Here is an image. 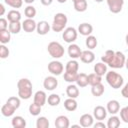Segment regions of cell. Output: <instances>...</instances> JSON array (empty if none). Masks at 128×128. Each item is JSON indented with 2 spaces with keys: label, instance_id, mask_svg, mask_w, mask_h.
<instances>
[{
  "label": "cell",
  "instance_id": "cell-12",
  "mask_svg": "<svg viewBox=\"0 0 128 128\" xmlns=\"http://www.w3.org/2000/svg\"><path fill=\"white\" fill-rule=\"evenodd\" d=\"M36 28H37V23L31 18L25 19L22 23V29L27 33L33 32L34 30H36Z\"/></svg>",
  "mask_w": 128,
  "mask_h": 128
},
{
  "label": "cell",
  "instance_id": "cell-48",
  "mask_svg": "<svg viewBox=\"0 0 128 128\" xmlns=\"http://www.w3.org/2000/svg\"><path fill=\"white\" fill-rule=\"evenodd\" d=\"M4 13H5V7L3 4H0V15L2 16Z\"/></svg>",
  "mask_w": 128,
  "mask_h": 128
},
{
  "label": "cell",
  "instance_id": "cell-1",
  "mask_svg": "<svg viewBox=\"0 0 128 128\" xmlns=\"http://www.w3.org/2000/svg\"><path fill=\"white\" fill-rule=\"evenodd\" d=\"M18 96L21 99L27 100L32 96V83L27 78H22L17 82Z\"/></svg>",
  "mask_w": 128,
  "mask_h": 128
},
{
  "label": "cell",
  "instance_id": "cell-9",
  "mask_svg": "<svg viewBox=\"0 0 128 128\" xmlns=\"http://www.w3.org/2000/svg\"><path fill=\"white\" fill-rule=\"evenodd\" d=\"M57 86H58V80L56 79V77L54 75L47 76L43 81V87L48 91H52V90L56 89Z\"/></svg>",
  "mask_w": 128,
  "mask_h": 128
},
{
  "label": "cell",
  "instance_id": "cell-11",
  "mask_svg": "<svg viewBox=\"0 0 128 128\" xmlns=\"http://www.w3.org/2000/svg\"><path fill=\"white\" fill-rule=\"evenodd\" d=\"M107 113H108L107 112V109L104 108L103 106H100V105L96 106L94 108V110H93V116H94V118L96 120H99V121L104 120L106 118V116H107Z\"/></svg>",
  "mask_w": 128,
  "mask_h": 128
},
{
  "label": "cell",
  "instance_id": "cell-13",
  "mask_svg": "<svg viewBox=\"0 0 128 128\" xmlns=\"http://www.w3.org/2000/svg\"><path fill=\"white\" fill-rule=\"evenodd\" d=\"M54 124L56 128H68L70 126V121L67 116L60 115L55 119Z\"/></svg>",
  "mask_w": 128,
  "mask_h": 128
},
{
  "label": "cell",
  "instance_id": "cell-43",
  "mask_svg": "<svg viewBox=\"0 0 128 128\" xmlns=\"http://www.w3.org/2000/svg\"><path fill=\"white\" fill-rule=\"evenodd\" d=\"M9 49L4 45V44H1L0 45V57L2 59H5L9 56Z\"/></svg>",
  "mask_w": 128,
  "mask_h": 128
},
{
  "label": "cell",
  "instance_id": "cell-4",
  "mask_svg": "<svg viewBox=\"0 0 128 128\" xmlns=\"http://www.w3.org/2000/svg\"><path fill=\"white\" fill-rule=\"evenodd\" d=\"M47 50H48V53L50 54V56L55 59L61 58L65 53L64 47L59 42H56V41L50 42L47 46Z\"/></svg>",
  "mask_w": 128,
  "mask_h": 128
},
{
  "label": "cell",
  "instance_id": "cell-17",
  "mask_svg": "<svg viewBox=\"0 0 128 128\" xmlns=\"http://www.w3.org/2000/svg\"><path fill=\"white\" fill-rule=\"evenodd\" d=\"M106 109H107V112L114 115L116 113L119 112L120 110V104L117 100H110L108 103H107V106H106Z\"/></svg>",
  "mask_w": 128,
  "mask_h": 128
},
{
  "label": "cell",
  "instance_id": "cell-50",
  "mask_svg": "<svg viewBox=\"0 0 128 128\" xmlns=\"http://www.w3.org/2000/svg\"><path fill=\"white\" fill-rule=\"evenodd\" d=\"M125 66H126V68L128 69V58H127L126 61H125Z\"/></svg>",
  "mask_w": 128,
  "mask_h": 128
},
{
  "label": "cell",
  "instance_id": "cell-47",
  "mask_svg": "<svg viewBox=\"0 0 128 128\" xmlns=\"http://www.w3.org/2000/svg\"><path fill=\"white\" fill-rule=\"evenodd\" d=\"M40 2H41L42 5H44V6H49V5L52 4L53 0H40Z\"/></svg>",
  "mask_w": 128,
  "mask_h": 128
},
{
  "label": "cell",
  "instance_id": "cell-37",
  "mask_svg": "<svg viewBox=\"0 0 128 128\" xmlns=\"http://www.w3.org/2000/svg\"><path fill=\"white\" fill-rule=\"evenodd\" d=\"M36 13H37L36 8H35L34 6H32V5H28V6L25 8V10H24V14H25V16H26L27 18L33 19V18L36 16Z\"/></svg>",
  "mask_w": 128,
  "mask_h": 128
},
{
  "label": "cell",
  "instance_id": "cell-54",
  "mask_svg": "<svg viewBox=\"0 0 128 128\" xmlns=\"http://www.w3.org/2000/svg\"><path fill=\"white\" fill-rule=\"evenodd\" d=\"M95 1H96V2H98V3H101L103 0H95Z\"/></svg>",
  "mask_w": 128,
  "mask_h": 128
},
{
  "label": "cell",
  "instance_id": "cell-46",
  "mask_svg": "<svg viewBox=\"0 0 128 128\" xmlns=\"http://www.w3.org/2000/svg\"><path fill=\"white\" fill-rule=\"evenodd\" d=\"M106 127H107V125H105L101 121H99V122H97V123L94 124V128H106Z\"/></svg>",
  "mask_w": 128,
  "mask_h": 128
},
{
  "label": "cell",
  "instance_id": "cell-30",
  "mask_svg": "<svg viewBox=\"0 0 128 128\" xmlns=\"http://www.w3.org/2000/svg\"><path fill=\"white\" fill-rule=\"evenodd\" d=\"M73 4H74V9L77 12H84L87 10V7H88L86 0H78L73 2Z\"/></svg>",
  "mask_w": 128,
  "mask_h": 128
},
{
  "label": "cell",
  "instance_id": "cell-25",
  "mask_svg": "<svg viewBox=\"0 0 128 128\" xmlns=\"http://www.w3.org/2000/svg\"><path fill=\"white\" fill-rule=\"evenodd\" d=\"M104 91H105V88H104V85L102 83L91 86V93L95 97H100L104 93Z\"/></svg>",
  "mask_w": 128,
  "mask_h": 128
},
{
  "label": "cell",
  "instance_id": "cell-27",
  "mask_svg": "<svg viewBox=\"0 0 128 128\" xmlns=\"http://www.w3.org/2000/svg\"><path fill=\"white\" fill-rule=\"evenodd\" d=\"M10 39H11V32L9 31V29L0 30V42H1V44L9 43Z\"/></svg>",
  "mask_w": 128,
  "mask_h": 128
},
{
  "label": "cell",
  "instance_id": "cell-36",
  "mask_svg": "<svg viewBox=\"0 0 128 128\" xmlns=\"http://www.w3.org/2000/svg\"><path fill=\"white\" fill-rule=\"evenodd\" d=\"M41 108H42L41 105H39V104L33 102V103L30 104V106H29V112H30V114H31L32 116H38V115L40 114V112H41Z\"/></svg>",
  "mask_w": 128,
  "mask_h": 128
},
{
  "label": "cell",
  "instance_id": "cell-31",
  "mask_svg": "<svg viewBox=\"0 0 128 128\" xmlns=\"http://www.w3.org/2000/svg\"><path fill=\"white\" fill-rule=\"evenodd\" d=\"M120 126V118L118 116H111L107 121V127L108 128H118Z\"/></svg>",
  "mask_w": 128,
  "mask_h": 128
},
{
  "label": "cell",
  "instance_id": "cell-8",
  "mask_svg": "<svg viewBox=\"0 0 128 128\" xmlns=\"http://www.w3.org/2000/svg\"><path fill=\"white\" fill-rule=\"evenodd\" d=\"M107 5L110 12L117 14L121 12L124 5V0H107Z\"/></svg>",
  "mask_w": 128,
  "mask_h": 128
},
{
  "label": "cell",
  "instance_id": "cell-40",
  "mask_svg": "<svg viewBox=\"0 0 128 128\" xmlns=\"http://www.w3.org/2000/svg\"><path fill=\"white\" fill-rule=\"evenodd\" d=\"M20 99H21L20 97L18 98V97L12 96V97H9V98H8V100L6 101V103H8L9 105H11L12 107H14V108L17 110V109L20 107V104H21V103H20Z\"/></svg>",
  "mask_w": 128,
  "mask_h": 128
},
{
  "label": "cell",
  "instance_id": "cell-32",
  "mask_svg": "<svg viewBox=\"0 0 128 128\" xmlns=\"http://www.w3.org/2000/svg\"><path fill=\"white\" fill-rule=\"evenodd\" d=\"M22 28V24L20 23V21L17 22H9V31L11 32V34H18L20 32Z\"/></svg>",
  "mask_w": 128,
  "mask_h": 128
},
{
  "label": "cell",
  "instance_id": "cell-39",
  "mask_svg": "<svg viewBox=\"0 0 128 128\" xmlns=\"http://www.w3.org/2000/svg\"><path fill=\"white\" fill-rule=\"evenodd\" d=\"M36 127L37 128H48L49 127V121L46 117L41 116L36 120Z\"/></svg>",
  "mask_w": 128,
  "mask_h": 128
},
{
  "label": "cell",
  "instance_id": "cell-49",
  "mask_svg": "<svg viewBox=\"0 0 128 128\" xmlns=\"http://www.w3.org/2000/svg\"><path fill=\"white\" fill-rule=\"evenodd\" d=\"M25 3H27V4H31V3H33L35 0H23Z\"/></svg>",
  "mask_w": 128,
  "mask_h": 128
},
{
  "label": "cell",
  "instance_id": "cell-6",
  "mask_svg": "<svg viewBox=\"0 0 128 128\" xmlns=\"http://www.w3.org/2000/svg\"><path fill=\"white\" fill-rule=\"evenodd\" d=\"M77 36H78V30H76L74 27H67L66 29H64L62 33L63 40L70 44L77 39Z\"/></svg>",
  "mask_w": 128,
  "mask_h": 128
},
{
  "label": "cell",
  "instance_id": "cell-15",
  "mask_svg": "<svg viewBox=\"0 0 128 128\" xmlns=\"http://www.w3.org/2000/svg\"><path fill=\"white\" fill-rule=\"evenodd\" d=\"M80 60L83 62V63H92L94 60H95V54L89 49V50H84L82 51L81 53V56H80Z\"/></svg>",
  "mask_w": 128,
  "mask_h": 128
},
{
  "label": "cell",
  "instance_id": "cell-29",
  "mask_svg": "<svg viewBox=\"0 0 128 128\" xmlns=\"http://www.w3.org/2000/svg\"><path fill=\"white\" fill-rule=\"evenodd\" d=\"M78 69H79V63L75 59L68 61L65 66V71L68 72H78Z\"/></svg>",
  "mask_w": 128,
  "mask_h": 128
},
{
  "label": "cell",
  "instance_id": "cell-55",
  "mask_svg": "<svg viewBox=\"0 0 128 128\" xmlns=\"http://www.w3.org/2000/svg\"><path fill=\"white\" fill-rule=\"evenodd\" d=\"M72 1H73V2H75V1H78V0H72Z\"/></svg>",
  "mask_w": 128,
  "mask_h": 128
},
{
  "label": "cell",
  "instance_id": "cell-24",
  "mask_svg": "<svg viewBox=\"0 0 128 128\" xmlns=\"http://www.w3.org/2000/svg\"><path fill=\"white\" fill-rule=\"evenodd\" d=\"M94 72L100 76H103L104 74L107 73V64L104 62H98L94 65Z\"/></svg>",
  "mask_w": 128,
  "mask_h": 128
},
{
  "label": "cell",
  "instance_id": "cell-35",
  "mask_svg": "<svg viewBox=\"0 0 128 128\" xmlns=\"http://www.w3.org/2000/svg\"><path fill=\"white\" fill-rule=\"evenodd\" d=\"M88 80H89V84L91 86H93V85H96V84L101 83L102 76H100V75H98V74H96L94 72V73H91V74L88 75Z\"/></svg>",
  "mask_w": 128,
  "mask_h": 128
},
{
  "label": "cell",
  "instance_id": "cell-38",
  "mask_svg": "<svg viewBox=\"0 0 128 128\" xmlns=\"http://www.w3.org/2000/svg\"><path fill=\"white\" fill-rule=\"evenodd\" d=\"M77 75H78L77 72H68V71H65V73H64V80L66 82H69V83L76 82Z\"/></svg>",
  "mask_w": 128,
  "mask_h": 128
},
{
  "label": "cell",
  "instance_id": "cell-10",
  "mask_svg": "<svg viewBox=\"0 0 128 128\" xmlns=\"http://www.w3.org/2000/svg\"><path fill=\"white\" fill-rule=\"evenodd\" d=\"M81 53H82V50L80 49V47H79L77 44L71 43V44L68 46V55H69V57H71L72 59L80 58Z\"/></svg>",
  "mask_w": 128,
  "mask_h": 128
},
{
  "label": "cell",
  "instance_id": "cell-18",
  "mask_svg": "<svg viewBox=\"0 0 128 128\" xmlns=\"http://www.w3.org/2000/svg\"><path fill=\"white\" fill-rule=\"evenodd\" d=\"M93 121H94V116L90 115V114H83L81 117H80V125L82 127H90L93 125Z\"/></svg>",
  "mask_w": 128,
  "mask_h": 128
},
{
  "label": "cell",
  "instance_id": "cell-23",
  "mask_svg": "<svg viewBox=\"0 0 128 128\" xmlns=\"http://www.w3.org/2000/svg\"><path fill=\"white\" fill-rule=\"evenodd\" d=\"M77 106H78V104H77V101L75 100V98L68 97V99H66L64 101V107L67 111H70V112L75 111L77 109Z\"/></svg>",
  "mask_w": 128,
  "mask_h": 128
},
{
  "label": "cell",
  "instance_id": "cell-44",
  "mask_svg": "<svg viewBox=\"0 0 128 128\" xmlns=\"http://www.w3.org/2000/svg\"><path fill=\"white\" fill-rule=\"evenodd\" d=\"M9 25H8V22L5 18H1L0 19V30H3V29H8Z\"/></svg>",
  "mask_w": 128,
  "mask_h": 128
},
{
  "label": "cell",
  "instance_id": "cell-21",
  "mask_svg": "<svg viewBox=\"0 0 128 128\" xmlns=\"http://www.w3.org/2000/svg\"><path fill=\"white\" fill-rule=\"evenodd\" d=\"M11 124L14 128H25L26 121L22 116H14L11 120Z\"/></svg>",
  "mask_w": 128,
  "mask_h": 128
},
{
  "label": "cell",
  "instance_id": "cell-53",
  "mask_svg": "<svg viewBox=\"0 0 128 128\" xmlns=\"http://www.w3.org/2000/svg\"><path fill=\"white\" fill-rule=\"evenodd\" d=\"M81 125H72V127H74V128H76V127H80Z\"/></svg>",
  "mask_w": 128,
  "mask_h": 128
},
{
  "label": "cell",
  "instance_id": "cell-2",
  "mask_svg": "<svg viewBox=\"0 0 128 128\" xmlns=\"http://www.w3.org/2000/svg\"><path fill=\"white\" fill-rule=\"evenodd\" d=\"M67 21H68V18L66 16V14L64 13H56L54 15V18H53V23H52V30L54 32H61L64 30L66 24H67Z\"/></svg>",
  "mask_w": 128,
  "mask_h": 128
},
{
  "label": "cell",
  "instance_id": "cell-16",
  "mask_svg": "<svg viewBox=\"0 0 128 128\" xmlns=\"http://www.w3.org/2000/svg\"><path fill=\"white\" fill-rule=\"evenodd\" d=\"M78 32L83 36H89L93 32V26L89 23H81L78 26Z\"/></svg>",
  "mask_w": 128,
  "mask_h": 128
},
{
  "label": "cell",
  "instance_id": "cell-52",
  "mask_svg": "<svg viewBox=\"0 0 128 128\" xmlns=\"http://www.w3.org/2000/svg\"><path fill=\"white\" fill-rule=\"evenodd\" d=\"M125 40H126V44H127V46H128V34L126 35V37H125Z\"/></svg>",
  "mask_w": 128,
  "mask_h": 128
},
{
  "label": "cell",
  "instance_id": "cell-22",
  "mask_svg": "<svg viewBox=\"0 0 128 128\" xmlns=\"http://www.w3.org/2000/svg\"><path fill=\"white\" fill-rule=\"evenodd\" d=\"M66 94L69 98H77L79 96V89L76 85L74 84H70L67 86L66 88Z\"/></svg>",
  "mask_w": 128,
  "mask_h": 128
},
{
  "label": "cell",
  "instance_id": "cell-41",
  "mask_svg": "<svg viewBox=\"0 0 128 128\" xmlns=\"http://www.w3.org/2000/svg\"><path fill=\"white\" fill-rule=\"evenodd\" d=\"M4 2L12 8H20L23 5V0H4Z\"/></svg>",
  "mask_w": 128,
  "mask_h": 128
},
{
  "label": "cell",
  "instance_id": "cell-7",
  "mask_svg": "<svg viewBox=\"0 0 128 128\" xmlns=\"http://www.w3.org/2000/svg\"><path fill=\"white\" fill-rule=\"evenodd\" d=\"M63 69H64V66L63 64L60 62V61H57V60H53L51 61L49 64H48V71L54 75V76H59L62 74L63 72Z\"/></svg>",
  "mask_w": 128,
  "mask_h": 128
},
{
  "label": "cell",
  "instance_id": "cell-33",
  "mask_svg": "<svg viewBox=\"0 0 128 128\" xmlns=\"http://www.w3.org/2000/svg\"><path fill=\"white\" fill-rule=\"evenodd\" d=\"M85 44H86V47H87L88 49L92 50V49L96 48V46H97V44H98L97 38H96L95 36H93V35H89V36H87V38H86Z\"/></svg>",
  "mask_w": 128,
  "mask_h": 128
},
{
  "label": "cell",
  "instance_id": "cell-28",
  "mask_svg": "<svg viewBox=\"0 0 128 128\" xmlns=\"http://www.w3.org/2000/svg\"><path fill=\"white\" fill-rule=\"evenodd\" d=\"M15 110H16V109H15L14 107H12L11 105H9L8 103H5V104L1 107V113H2V115L5 116V117H10V116H12V115L14 114Z\"/></svg>",
  "mask_w": 128,
  "mask_h": 128
},
{
  "label": "cell",
  "instance_id": "cell-34",
  "mask_svg": "<svg viewBox=\"0 0 128 128\" xmlns=\"http://www.w3.org/2000/svg\"><path fill=\"white\" fill-rule=\"evenodd\" d=\"M60 101H61V97H60L58 94H55V93L49 95L48 98H47V102H48V104H49L50 106H53V107L59 105Z\"/></svg>",
  "mask_w": 128,
  "mask_h": 128
},
{
  "label": "cell",
  "instance_id": "cell-3",
  "mask_svg": "<svg viewBox=\"0 0 128 128\" xmlns=\"http://www.w3.org/2000/svg\"><path fill=\"white\" fill-rule=\"evenodd\" d=\"M106 81L113 89L121 88L124 83L123 77L115 71H109L106 73Z\"/></svg>",
  "mask_w": 128,
  "mask_h": 128
},
{
  "label": "cell",
  "instance_id": "cell-51",
  "mask_svg": "<svg viewBox=\"0 0 128 128\" xmlns=\"http://www.w3.org/2000/svg\"><path fill=\"white\" fill-rule=\"evenodd\" d=\"M57 1H58L59 3H65V2L67 1V0H57Z\"/></svg>",
  "mask_w": 128,
  "mask_h": 128
},
{
  "label": "cell",
  "instance_id": "cell-26",
  "mask_svg": "<svg viewBox=\"0 0 128 128\" xmlns=\"http://www.w3.org/2000/svg\"><path fill=\"white\" fill-rule=\"evenodd\" d=\"M7 19L9 22H17L21 20V13L18 10H10L7 14Z\"/></svg>",
  "mask_w": 128,
  "mask_h": 128
},
{
  "label": "cell",
  "instance_id": "cell-5",
  "mask_svg": "<svg viewBox=\"0 0 128 128\" xmlns=\"http://www.w3.org/2000/svg\"><path fill=\"white\" fill-rule=\"evenodd\" d=\"M125 61H126L125 55L120 51H116L113 59L108 64V66H110L111 68H114V69H119V68H122L123 66H125Z\"/></svg>",
  "mask_w": 128,
  "mask_h": 128
},
{
  "label": "cell",
  "instance_id": "cell-45",
  "mask_svg": "<svg viewBox=\"0 0 128 128\" xmlns=\"http://www.w3.org/2000/svg\"><path fill=\"white\" fill-rule=\"evenodd\" d=\"M121 94L124 98H128V82L124 85V87L121 90Z\"/></svg>",
  "mask_w": 128,
  "mask_h": 128
},
{
  "label": "cell",
  "instance_id": "cell-14",
  "mask_svg": "<svg viewBox=\"0 0 128 128\" xmlns=\"http://www.w3.org/2000/svg\"><path fill=\"white\" fill-rule=\"evenodd\" d=\"M50 24L45 21V20H42L40 22L37 23V28H36V31L39 35H46L49 31H50Z\"/></svg>",
  "mask_w": 128,
  "mask_h": 128
},
{
  "label": "cell",
  "instance_id": "cell-19",
  "mask_svg": "<svg viewBox=\"0 0 128 128\" xmlns=\"http://www.w3.org/2000/svg\"><path fill=\"white\" fill-rule=\"evenodd\" d=\"M46 101H47V95L44 91L39 90L34 94V102L35 103L43 106V105H45Z\"/></svg>",
  "mask_w": 128,
  "mask_h": 128
},
{
  "label": "cell",
  "instance_id": "cell-42",
  "mask_svg": "<svg viewBox=\"0 0 128 128\" xmlns=\"http://www.w3.org/2000/svg\"><path fill=\"white\" fill-rule=\"evenodd\" d=\"M120 118L124 123H128V106H125L120 110Z\"/></svg>",
  "mask_w": 128,
  "mask_h": 128
},
{
  "label": "cell",
  "instance_id": "cell-20",
  "mask_svg": "<svg viewBox=\"0 0 128 128\" xmlns=\"http://www.w3.org/2000/svg\"><path fill=\"white\" fill-rule=\"evenodd\" d=\"M76 84L77 86L83 88L86 87L89 84V80H88V75L85 73H78L77 75V79H76Z\"/></svg>",
  "mask_w": 128,
  "mask_h": 128
}]
</instances>
